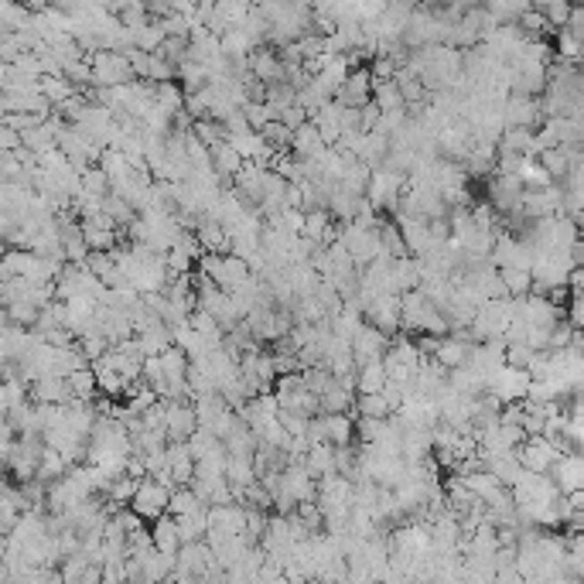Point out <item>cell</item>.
I'll return each instance as SVG.
<instances>
[{
    "instance_id": "47",
    "label": "cell",
    "mask_w": 584,
    "mask_h": 584,
    "mask_svg": "<svg viewBox=\"0 0 584 584\" xmlns=\"http://www.w3.org/2000/svg\"><path fill=\"white\" fill-rule=\"evenodd\" d=\"M529 356H533V348L523 346V342H506V365H520V369H527Z\"/></svg>"
},
{
    "instance_id": "1",
    "label": "cell",
    "mask_w": 584,
    "mask_h": 584,
    "mask_svg": "<svg viewBox=\"0 0 584 584\" xmlns=\"http://www.w3.org/2000/svg\"><path fill=\"white\" fill-rule=\"evenodd\" d=\"M403 185H407V171H397V167H390V165H376V167H369V182H365L363 195L373 202L376 212L393 216Z\"/></svg>"
},
{
    "instance_id": "27",
    "label": "cell",
    "mask_w": 584,
    "mask_h": 584,
    "mask_svg": "<svg viewBox=\"0 0 584 584\" xmlns=\"http://www.w3.org/2000/svg\"><path fill=\"white\" fill-rule=\"evenodd\" d=\"M468 348H472V342H461V339H455V335H444L438 352H434V359H438L444 369H451V365H465Z\"/></svg>"
},
{
    "instance_id": "49",
    "label": "cell",
    "mask_w": 584,
    "mask_h": 584,
    "mask_svg": "<svg viewBox=\"0 0 584 584\" xmlns=\"http://www.w3.org/2000/svg\"><path fill=\"white\" fill-rule=\"evenodd\" d=\"M441 339H444V335H434V331H417V335H414V342H417V348L424 356H434L441 346Z\"/></svg>"
},
{
    "instance_id": "17",
    "label": "cell",
    "mask_w": 584,
    "mask_h": 584,
    "mask_svg": "<svg viewBox=\"0 0 584 584\" xmlns=\"http://www.w3.org/2000/svg\"><path fill=\"white\" fill-rule=\"evenodd\" d=\"M250 274H253V271L246 267V260H243V256H236V253H222L219 271L212 274V280L219 284L222 291H236L239 284H243V280H246Z\"/></svg>"
},
{
    "instance_id": "15",
    "label": "cell",
    "mask_w": 584,
    "mask_h": 584,
    "mask_svg": "<svg viewBox=\"0 0 584 584\" xmlns=\"http://www.w3.org/2000/svg\"><path fill=\"white\" fill-rule=\"evenodd\" d=\"M325 141L318 137V127L311 124V120H305L301 127L294 130V137H291V154L294 158H301V161H314L322 150H325Z\"/></svg>"
},
{
    "instance_id": "28",
    "label": "cell",
    "mask_w": 584,
    "mask_h": 584,
    "mask_svg": "<svg viewBox=\"0 0 584 584\" xmlns=\"http://www.w3.org/2000/svg\"><path fill=\"white\" fill-rule=\"evenodd\" d=\"M495 147H499V150H512V154H529V150H533V130L529 127H502Z\"/></svg>"
},
{
    "instance_id": "21",
    "label": "cell",
    "mask_w": 584,
    "mask_h": 584,
    "mask_svg": "<svg viewBox=\"0 0 584 584\" xmlns=\"http://www.w3.org/2000/svg\"><path fill=\"white\" fill-rule=\"evenodd\" d=\"M209 506H195V510L175 516V527H178V537L182 544H192V540H205V529H209Z\"/></svg>"
},
{
    "instance_id": "44",
    "label": "cell",
    "mask_w": 584,
    "mask_h": 584,
    "mask_svg": "<svg viewBox=\"0 0 584 584\" xmlns=\"http://www.w3.org/2000/svg\"><path fill=\"white\" fill-rule=\"evenodd\" d=\"M294 512H297V516H301V520H305L314 533L325 527V516H322V510H318V502H314V499H301V502L294 506Z\"/></svg>"
},
{
    "instance_id": "33",
    "label": "cell",
    "mask_w": 584,
    "mask_h": 584,
    "mask_svg": "<svg viewBox=\"0 0 584 584\" xmlns=\"http://www.w3.org/2000/svg\"><path fill=\"white\" fill-rule=\"evenodd\" d=\"M365 182H369V165H365V161H359V158H356V161H352V165L339 175V185L346 188L348 195H363Z\"/></svg>"
},
{
    "instance_id": "42",
    "label": "cell",
    "mask_w": 584,
    "mask_h": 584,
    "mask_svg": "<svg viewBox=\"0 0 584 584\" xmlns=\"http://www.w3.org/2000/svg\"><path fill=\"white\" fill-rule=\"evenodd\" d=\"M383 420L386 417H363V414H356V441H365V444H373V441L380 438V431H383Z\"/></svg>"
},
{
    "instance_id": "18",
    "label": "cell",
    "mask_w": 584,
    "mask_h": 584,
    "mask_svg": "<svg viewBox=\"0 0 584 584\" xmlns=\"http://www.w3.org/2000/svg\"><path fill=\"white\" fill-rule=\"evenodd\" d=\"M150 544H154V550L178 554L182 537H178V527H175V516L171 512H161L158 520H150Z\"/></svg>"
},
{
    "instance_id": "4",
    "label": "cell",
    "mask_w": 584,
    "mask_h": 584,
    "mask_svg": "<svg viewBox=\"0 0 584 584\" xmlns=\"http://www.w3.org/2000/svg\"><path fill=\"white\" fill-rule=\"evenodd\" d=\"M90 69H92V82H99V86H120V82L133 79L127 56L124 52H113V48H96Z\"/></svg>"
},
{
    "instance_id": "22",
    "label": "cell",
    "mask_w": 584,
    "mask_h": 584,
    "mask_svg": "<svg viewBox=\"0 0 584 584\" xmlns=\"http://www.w3.org/2000/svg\"><path fill=\"white\" fill-rule=\"evenodd\" d=\"M386 150H390V137H383L380 130H365L363 141H359V150H356V158L365 161L369 167L383 165Z\"/></svg>"
},
{
    "instance_id": "16",
    "label": "cell",
    "mask_w": 584,
    "mask_h": 584,
    "mask_svg": "<svg viewBox=\"0 0 584 584\" xmlns=\"http://www.w3.org/2000/svg\"><path fill=\"white\" fill-rule=\"evenodd\" d=\"M308 120L314 124V127H318V137H322V141H325L329 147L339 141V133H342V107H339L335 99H329L322 110L311 113Z\"/></svg>"
},
{
    "instance_id": "6",
    "label": "cell",
    "mask_w": 584,
    "mask_h": 584,
    "mask_svg": "<svg viewBox=\"0 0 584 584\" xmlns=\"http://www.w3.org/2000/svg\"><path fill=\"white\" fill-rule=\"evenodd\" d=\"M348 348H352V363H356V365L369 363V359H383V352L390 348V335H386V331H380L376 325L363 322L359 329L352 331Z\"/></svg>"
},
{
    "instance_id": "7",
    "label": "cell",
    "mask_w": 584,
    "mask_h": 584,
    "mask_svg": "<svg viewBox=\"0 0 584 584\" xmlns=\"http://www.w3.org/2000/svg\"><path fill=\"white\" fill-rule=\"evenodd\" d=\"M557 455H561L557 441L544 438V434H533V438H527L516 448V458H520V465H523L527 472H547Z\"/></svg>"
},
{
    "instance_id": "43",
    "label": "cell",
    "mask_w": 584,
    "mask_h": 584,
    "mask_svg": "<svg viewBox=\"0 0 584 584\" xmlns=\"http://www.w3.org/2000/svg\"><path fill=\"white\" fill-rule=\"evenodd\" d=\"M243 116H246L250 130H260L263 124H267V120H277L274 110H271L263 99H260V103H246V107H243Z\"/></svg>"
},
{
    "instance_id": "35",
    "label": "cell",
    "mask_w": 584,
    "mask_h": 584,
    "mask_svg": "<svg viewBox=\"0 0 584 584\" xmlns=\"http://www.w3.org/2000/svg\"><path fill=\"white\" fill-rule=\"evenodd\" d=\"M195 506H209V502H202L199 495L192 493L188 485H175V489L167 493V510L165 512H171V516H182V512L195 510Z\"/></svg>"
},
{
    "instance_id": "36",
    "label": "cell",
    "mask_w": 584,
    "mask_h": 584,
    "mask_svg": "<svg viewBox=\"0 0 584 584\" xmlns=\"http://www.w3.org/2000/svg\"><path fill=\"white\" fill-rule=\"evenodd\" d=\"M537 161L547 167V175L554 178V182H561L567 175V167H571V161H567L564 147H544L540 154H537Z\"/></svg>"
},
{
    "instance_id": "13",
    "label": "cell",
    "mask_w": 584,
    "mask_h": 584,
    "mask_svg": "<svg viewBox=\"0 0 584 584\" xmlns=\"http://www.w3.org/2000/svg\"><path fill=\"white\" fill-rule=\"evenodd\" d=\"M195 236H199L205 253H229V233L222 229L219 219L199 216V222H195Z\"/></svg>"
},
{
    "instance_id": "45",
    "label": "cell",
    "mask_w": 584,
    "mask_h": 584,
    "mask_svg": "<svg viewBox=\"0 0 584 584\" xmlns=\"http://www.w3.org/2000/svg\"><path fill=\"white\" fill-rule=\"evenodd\" d=\"M236 410H233V407H222L219 414H216V417L209 420V431H212V434H216V438H226V434H229V431H233V424H236Z\"/></svg>"
},
{
    "instance_id": "31",
    "label": "cell",
    "mask_w": 584,
    "mask_h": 584,
    "mask_svg": "<svg viewBox=\"0 0 584 584\" xmlns=\"http://www.w3.org/2000/svg\"><path fill=\"white\" fill-rule=\"evenodd\" d=\"M137 339H141V348H144V356H158L161 348H167L171 342H175V339H171V329H167L165 322H154V325L141 331Z\"/></svg>"
},
{
    "instance_id": "24",
    "label": "cell",
    "mask_w": 584,
    "mask_h": 584,
    "mask_svg": "<svg viewBox=\"0 0 584 584\" xmlns=\"http://www.w3.org/2000/svg\"><path fill=\"white\" fill-rule=\"evenodd\" d=\"M209 150H212V171L219 175L222 182L233 185V175H236L239 167H243V158L236 154V147H229L226 141H222V144L209 147Z\"/></svg>"
},
{
    "instance_id": "26",
    "label": "cell",
    "mask_w": 584,
    "mask_h": 584,
    "mask_svg": "<svg viewBox=\"0 0 584 584\" xmlns=\"http://www.w3.org/2000/svg\"><path fill=\"white\" fill-rule=\"evenodd\" d=\"M182 99H185V90L178 79H167V82H154V103L167 113V116H175V113L182 110Z\"/></svg>"
},
{
    "instance_id": "2",
    "label": "cell",
    "mask_w": 584,
    "mask_h": 584,
    "mask_svg": "<svg viewBox=\"0 0 584 584\" xmlns=\"http://www.w3.org/2000/svg\"><path fill=\"white\" fill-rule=\"evenodd\" d=\"M502 127H529L537 130L544 124V110H540V96H523V92H506L502 99Z\"/></svg>"
},
{
    "instance_id": "12",
    "label": "cell",
    "mask_w": 584,
    "mask_h": 584,
    "mask_svg": "<svg viewBox=\"0 0 584 584\" xmlns=\"http://www.w3.org/2000/svg\"><path fill=\"white\" fill-rule=\"evenodd\" d=\"M318 403H322V414H352L356 417V390H346L335 376L318 393Z\"/></svg>"
},
{
    "instance_id": "20",
    "label": "cell",
    "mask_w": 584,
    "mask_h": 584,
    "mask_svg": "<svg viewBox=\"0 0 584 584\" xmlns=\"http://www.w3.org/2000/svg\"><path fill=\"white\" fill-rule=\"evenodd\" d=\"M352 414H322V427H325V441L329 444H356V424Z\"/></svg>"
},
{
    "instance_id": "10",
    "label": "cell",
    "mask_w": 584,
    "mask_h": 584,
    "mask_svg": "<svg viewBox=\"0 0 584 584\" xmlns=\"http://www.w3.org/2000/svg\"><path fill=\"white\" fill-rule=\"evenodd\" d=\"M277 407H280V403H277L274 390H260L256 397H250V400H246V407L239 410V417L250 424V431H253V434H260V431H263V427L277 417Z\"/></svg>"
},
{
    "instance_id": "5",
    "label": "cell",
    "mask_w": 584,
    "mask_h": 584,
    "mask_svg": "<svg viewBox=\"0 0 584 584\" xmlns=\"http://www.w3.org/2000/svg\"><path fill=\"white\" fill-rule=\"evenodd\" d=\"M363 318L380 331H386V335H397L400 331V294H373L363 305Z\"/></svg>"
},
{
    "instance_id": "38",
    "label": "cell",
    "mask_w": 584,
    "mask_h": 584,
    "mask_svg": "<svg viewBox=\"0 0 584 584\" xmlns=\"http://www.w3.org/2000/svg\"><path fill=\"white\" fill-rule=\"evenodd\" d=\"M79 185H82V192L86 195H96V199H103L107 192H110V182H107V171L96 165V167H82V175H79Z\"/></svg>"
},
{
    "instance_id": "50",
    "label": "cell",
    "mask_w": 584,
    "mask_h": 584,
    "mask_svg": "<svg viewBox=\"0 0 584 584\" xmlns=\"http://www.w3.org/2000/svg\"><path fill=\"white\" fill-rule=\"evenodd\" d=\"M564 311H567L564 318L571 322V329H581L584 325V301L581 297H571V301L564 305Z\"/></svg>"
},
{
    "instance_id": "8",
    "label": "cell",
    "mask_w": 584,
    "mask_h": 584,
    "mask_svg": "<svg viewBox=\"0 0 584 584\" xmlns=\"http://www.w3.org/2000/svg\"><path fill=\"white\" fill-rule=\"evenodd\" d=\"M165 434L167 441H185L195 427H199V417H195V407L192 400H185V397H171L165 400Z\"/></svg>"
},
{
    "instance_id": "40",
    "label": "cell",
    "mask_w": 584,
    "mask_h": 584,
    "mask_svg": "<svg viewBox=\"0 0 584 584\" xmlns=\"http://www.w3.org/2000/svg\"><path fill=\"white\" fill-rule=\"evenodd\" d=\"M331 222V216H329V209L325 205H318V209H308L305 212V226H301V236H308V239H314L318 243V236L325 233V226Z\"/></svg>"
},
{
    "instance_id": "25",
    "label": "cell",
    "mask_w": 584,
    "mask_h": 584,
    "mask_svg": "<svg viewBox=\"0 0 584 584\" xmlns=\"http://www.w3.org/2000/svg\"><path fill=\"white\" fill-rule=\"evenodd\" d=\"M461 478H465V485H468V489H472L482 502H485V499H493V495L502 489V482H499V478H495L485 465H482V468H472V472H465Z\"/></svg>"
},
{
    "instance_id": "51",
    "label": "cell",
    "mask_w": 584,
    "mask_h": 584,
    "mask_svg": "<svg viewBox=\"0 0 584 584\" xmlns=\"http://www.w3.org/2000/svg\"><path fill=\"white\" fill-rule=\"evenodd\" d=\"M547 301L550 305H557V308H564L567 301H571V291H567L564 284H557V288H550L547 291Z\"/></svg>"
},
{
    "instance_id": "30",
    "label": "cell",
    "mask_w": 584,
    "mask_h": 584,
    "mask_svg": "<svg viewBox=\"0 0 584 584\" xmlns=\"http://www.w3.org/2000/svg\"><path fill=\"white\" fill-rule=\"evenodd\" d=\"M65 383H69L75 400H92V397L99 393V390H96V373H92V365H79V369H73V373L65 376Z\"/></svg>"
},
{
    "instance_id": "23",
    "label": "cell",
    "mask_w": 584,
    "mask_h": 584,
    "mask_svg": "<svg viewBox=\"0 0 584 584\" xmlns=\"http://www.w3.org/2000/svg\"><path fill=\"white\" fill-rule=\"evenodd\" d=\"M386 383L383 359H369V363L356 365V393H380Z\"/></svg>"
},
{
    "instance_id": "48",
    "label": "cell",
    "mask_w": 584,
    "mask_h": 584,
    "mask_svg": "<svg viewBox=\"0 0 584 584\" xmlns=\"http://www.w3.org/2000/svg\"><path fill=\"white\" fill-rule=\"evenodd\" d=\"M277 120H280V124H284L288 130H297L301 124H305V120H308V113L301 110L297 103H291V107H284V110L277 113Z\"/></svg>"
},
{
    "instance_id": "34",
    "label": "cell",
    "mask_w": 584,
    "mask_h": 584,
    "mask_svg": "<svg viewBox=\"0 0 584 584\" xmlns=\"http://www.w3.org/2000/svg\"><path fill=\"white\" fill-rule=\"evenodd\" d=\"M107 348H110V339L96 329V325H90L86 331H79V352H82L90 363H92V359H99Z\"/></svg>"
},
{
    "instance_id": "14",
    "label": "cell",
    "mask_w": 584,
    "mask_h": 584,
    "mask_svg": "<svg viewBox=\"0 0 584 584\" xmlns=\"http://www.w3.org/2000/svg\"><path fill=\"white\" fill-rule=\"evenodd\" d=\"M420 280V260L417 256H393L390 260V288L397 294L410 291V288H417Z\"/></svg>"
},
{
    "instance_id": "11",
    "label": "cell",
    "mask_w": 584,
    "mask_h": 584,
    "mask_svg": "<svg viewBox=\"0 0 584 584\" xmlns=\"http://www.w3.org/2000/svg\"><path fill=\"white\" fill-rule=\"evenodd\" d=\"M393 222H397V229H400L403 246H407V253L410 256H420L427 246H431L427 219H420V216H393Z\"/></svg>"
},
{
    "instance_id": "19",
    "label": "cell",
    "mask_w": 584,
    "mask_h": 584,
    "mask_svg": "<svg viewBox=\"0 0 584 584\" xmlns=\"http://www.w3.org/2000/svg\"><path fill=\"white\" fill-rule=\"evenodd\" d=\"M305 468L311 472V478H322V475L335 472V444H329V441H311L308 451H305Z\"/></svg>"
},
{
    "instance_id": "29",
    "label": "cell",
    "mask_w": 584,
    "mask_h": 584,
    "mask_svg": "<svg viewBox=\"0 0 584 584\" xmlns=\"http://www.w3.org/2000/svg\"><path fill=\"white\" fill-rule=\"evenodd\" d=\"M369 99L376 103V110L386 113V110H400L403 107V96H400V86H397V79H386V82H373V92H369Z\"/></svg>"
},
{
    "instance_id": "41",
    "label": "cell",
    "mask_w": 584,
    "mask_h": 584,
    "mask_svg": "<svg viewBox=\"0 0 584 584\" xmlns=\"http://www.w3.org/2000/svg\"><path fill=\"white\" fill-rule=\"evenodd\" d=\"M277 420L284 424V431H288L291 438L308 431V414H301V410H294V407H277Z\"/></svg>"
},
{
    "instance_id": "32",
    "label": "cell",
    "mask_w": 584,
    "mask_h": 584,
    "mask_svg": "<svg viewBox=\"0 0 584 584\" xmlns=\"http://www.w3.org/2000/svg\"><path fill=\"white\" fill-rule=\"evenodd\" d=\"M499 277H502L510 297H527L529 288H533V277H529V271H523V267H499Z\"/></svg>"
},
{
    "instance_id": "9",
    "label": "cell",
    "mask_w": 584,
    "mask_h": 584,
    "mask_svg": "<svg viewBox=\"0 0 584 584\" xmlns=\"http://www.w3.org/2000/svg\"><path fill=\"white\" fill-rule=\"evenodd\" d=\"M547 475L554 478V485L561 493H574V489H584V458L581 451H561L554 458V465L547 468Z\"/></svg>"
},
{
    "instance_id": "39",
    "label": "cell",
    "mask_w": 584,
    "mask_h": 584,
    "mask_svg": "<svg viewBox=\"0 0 584 584\" xmlns=\"http://www.w3.org/2000/svg\"><path fill=\"white\" fill-rule=\"evenodd\" d=\"M260 137L267 141V144L274 147V150H291V137L294 130H288L280 120H267L263 127H260Z\"/></svg>"
},
{
    "instance_id": "46",
    "label": "cell",
    "mask_w": 584,
    "mask_h": 584,
    "mask_svg": "<svg viewBox=\"0 0 584 584\" xmlns=\"http://www.w3.org/2000/svg\"><path fill=\"white\" fill-rule=\"evenodd\" d=\"M271 226L284 229V233H301V226H305V212H301V209H280V216H277Z\"/></svg>"
},
{
    "instance_id": "37",
    "label": "cell",
    "mask_w": 584,
    "mask_h": 584,
    "mask_svg": "<svg viewBox=\"0 0 584 584\" xmlns=\"http://www.w3.org/2000/svg\"><path fill=\"white\" fill-rule=\"evenodd\" d=\"M356 414L363 417H390V403L383 400V393H356Z\"/></svg>"
},
{
    "instance_id": "3",
    "label": "cell",
    "mask_w": 584,
    "mask_h": 584,
    "mask_svg": "<svg viewBox=\"0 0 584 584\" xmlns=\"http://www.w3.org/2000/svg\"><path fill=\"white\" fill-rule=\"evenodd\" d=\"M167 485H161L158 478H150V475H144L141 482H137V489H133V495H130V510L137 512L144 523H150V520H158L161 512L167 510Z\"/></svg>"
}]
</instances>
